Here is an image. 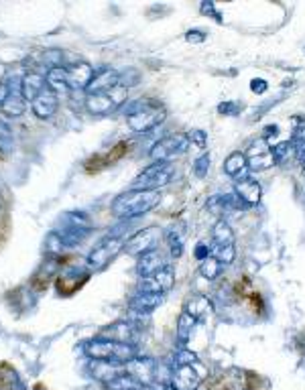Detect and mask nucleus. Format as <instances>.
Masks as SVG:
<instances>
[{"label":"nucleus","mask_w":305,"mask_h":390,"mask_svg":"<svg viewBox=\"0 0 305 390\" xmlns=\"http://www.w3.org/2000/svg\"><path fill=\"white\" fill-rule=\"evenodd\" d=\"M161 269H163V256H161V252L152 250V252H147V254L139 256L137 272H139L141 278H143V276H149V274H152V272H157V270Z\"/></svg>","instance_id":"obj_27"},{"label":"nucleus","mask_w":305,"mask_h":390,"mask_svg":"<svg viewBox=\"0 0 305 390\" xmlns=\"http://www.w3.org/2000/svg\"><path fill=\"white\" fill-rule=\"evenodd\" d=\"M60 269V256H47V258L41 263V267L35 270V274H33V287L39 289V291H41V289H47L49 281H51V278H58Z\"/></svg>","instance_id":"obj_16"},{"label":"nucleus","mask_w":305,"mask_h":390,"mask_svg":"<svg viewBox=\"0 0 305 390\" xmlns=\"http://www.w3.org/2000/svg\"><path fill=\"white\" fill-rule=\"evenodd\" d=\"M90 370L96 380H102L104 384H108V382H112L116 376H121L122 372H124V366H121V364H108V362L92 360Z\"/></svg>","instance_id":"obj_24"},{"label":"nucleus","mask_w":305,"mask_h":390,"mask_svg":"<svg viewBox=\"0 0 305 390\" xmlns=\"http://www.w3.org/2000/svg\"><path fill=\"white\" fill-rule=\"evenodd\" d=\"M0 206H2V193H0Z\"/></svg>","instance_id":"obj_47"},{"label":"nucleus","mask_w":305,"mask_h":390,"mask_svg":"<svg viewBox=\"0 0 305 390\" xmlns=\"http://www.w3.org/2000/svg\"><path fill=\"white\" fill-rule=\"evenodd\" d=\"M65 76H67V90H86L96 73L90 63L80 61L65 67Z\"/></svg>","instance_id":"obj_14"},{"label":"nucleus","mask_w":305,"mask_h":390,"mask_svg":"<svg viewBox=\"0 0 305 390\" xmlns=\"http://www.w3.org/2000/svg\"><path fill=\"white\" fill-rule=\"evenodd\" d=\"M25 110H27V100L23 98L21 88H17V90L12 91L8 96V100L0 106V114L6 116V118H19V116L25 114Z\"/></svg>","instance_id":"obj_23"},{"label":"nucleus","mask_w":305,"mask_h":390,"mask_svg":"<svg viewBox=\"0 0 305 390\" xmlns=\"http://www.w3.org/2000/svg\"><path fill=\"white\" fill-rule=\"evenodd\" d=\"M15 147V136H12V130H10V126L6 124L4 121H0V152L2 154H6V152H10Z\"/></svg>","instance_id":"obj_35"},{"label":"nucleus","mask_w":305,"mask_h":390,"mask_svg":"<svg viewBox=\"0 0 305 390\" xmlns=\"http://www.w3.org/2000/svg\"><path fill=\"white\" fill-rule=\"evenodd\" d=\"M106 390H143L145 387L141 384V382H137L130 374H126V372H122L121 376H116L112 382H108V384H104Z\"/></svg>","instance_id":"obj_33"},{"label":"nucleus","mask_w":305,"mask_h":390,"mask_svg":"<svg viewBox=\"0 0 305 390\" xmlns=\"http://www.w3.org/2000/svg\"><path fill=\"white\" fill-rule=\"evenodd\" d=\"M45 82H47V88H49V90H53L55 94H58V91L67 90L65 65H60V67H51V69H47V73H45Z\"/></svg>","instance_id":"obj_30"},{"label":"nucleus","mask_w":305,"mask_h":390,"mask_svg":"<svg viewBox=\"0 0 305 390\" xmlns=\"http://www.w3.org/2000/svg\"><path fill=\"white\" fill-rule=\"evenodd\" d=\"M195 364H198V354H193L191 350L182 348L175 354V366H195Z\"/></svg>","instance_id":"obj_39"},{"label":"nucleus","mask_w":305,"mask_h":390,"mask_svg":"<svg viewBox=\"0 0 305 390\" xmlns=\"http://www.w3.org/2000/svg\"><path fill=\"white\" fill-rule=\"evenodd\" d=\"M63 224H65V226H63L61 230H55V232L60 234L61 240H63V244H65L67 248L80 244V242L90 234V220H88V215L82 213V211H71V213H67L65 220H63Z\"/></svg>","instance_id":"obj_6"},{"label":"nucleus","mask_w":305,"mask_h":390,"mask_svg":"<svg viewBox=\"0 0 305 390\" xmlns=\"http://www.w3.org/2000/svg\"><path fill=\"white\" fill-rule=\"evenodd\" d=\"M248 167L246 163V154L241 152V150H234L232 154H228V159L224 161V173L230 175V177H236L241 175V171Z\"/></svg>","instance_id":"obj_31"},{"label":"nucleus","mask_w":305,"mask_h":390,"mask_svg":"<svg viewBox=\"0 0 305 390\" xmlns=\"http://www.w3.org/2000/svg\"><path fill=\"white\" fill-rule=\"evenodd\" d=\"M291 150H293V147H291V143H289V141H283V143L274 145L273 149H271V154H273L274 165H281V163H285V159H287V154H289Z\"/></svg>","instance_id":"obj_37"},{"label":"nucleus","mask_w":305,"mask_h":390,"mask_svg":"<svg viewBox=\"0 0 305 390\" xmlns=\"http://www.w3.org/2000/svg\"><path fill=\"white\" fill-rule=\"evenodd\" d=\"M187 139H189V145H195L198 149H206V145H208V136L204 130H191L187 134Z\"/></svg>","instance_id":"obj_40"},{"label":"nucleus","mask_w":305,"mask_h":390,"mask_svg":"<svg viewBox=\"0 0 305 390\" xmlns=\"http://www.w3.org/2000/svg\"><path fill=\"white\" fill-rule=\"evenodd\" d=\"M234 191L241 197V202L246 204V206H256L261 202V185L252 177H244V179L236 181Z\"/></svg>","instance_id":"obj_21"},{"label":"nucleus","mask_w":305,"mask_h":390,"mask_svg":"<svg viewBox=\"0 0 305 390\" xmlns=\"http://www.w3.org/2000/svg\"><path fill=\"white\" fill-rule=\"evenodd\" d=\"M161 240V232L159 228H145V230H139L137 234H132L128 240H126V254L130 256H143L147 252H152L157 248V242Z\"/></svg>","instance_id":"obj_9"},{"label":"nucleus","mask_w":305,"mask_h":390,"mask_svg":"<svg viewBox=\"0 0 305 390\" xmlns=\"http://www.w3.org/2000/svg\"><path fill=\"white\" fill-rule=\"evenodd\" d=\"M173 285H175V272L171 267H163L161 270L152 272L149 276H143L139 281V289L143 293H157V295L171 291Z\"/></svg>","instance_id":"obj_10"},{"label":"nucleus","mask_w":305,"mask_h":390,"mask_svg":"<svg viewBox=\"0 0 305 390\" xmlns=\"http://www.w3.org/2000/svg\"><path fill=\"white\" fill-rule=\"evenodd\" d=\"M220 272H222V263H220L216 256H210V258L202 260V265H200V274H202L206 281H216V278L220 276Z\"/></svg>","instance_id":"obj_34"},{"label":"nucleus","mask_w":305,"mask_h":390,"mask_svg":"<svg viewBox=\"0 0 305 390\" xmlns=\"http://www.w3.org/2000/svg\"><path fill=\"white\" fill-rule=\"evenodd\" d=\"M121 86V71L116 69H102L98 71L94 78H92L90 86L86 88L88 96L92 94H100V91H108L112 88H119Z\"/></svg>","instance_id":"obj_18"},{"label":"nucleus","mask_w":305,"mask_h":390,"mask_svg":"<svg viewBox=\"0 0 305 390\" xmlns=\"http://www.w3.org/2000/svg\"><path fill=\"white\" fill-rule=\"evenodd\" d=\"M165 240L169 244V250H171V254L175 256V258H180L183 254V238L182 234L177 232V230H167V234H165Z\"/></svg>","instance_id":"obj_36"},{"label":"nucleus","mask_w":305,"mask_h":390,"mask_svg":"<svg viewBox=\"0 0 305 390\" xmlns=\"http://www.w3.org/2000/svg\"><path fill=\"white\" fill-rule=\"evenodd\" d=\"M47 88V82H45V76L39 73V71H27L23 78H21V91H23V98L33 102L41 91Z\"/></svg>","instance_id":"obj_19"},{"label":"nucleus","mask_w":305,"mask_h":390,"mask_svg":"<svg viewBox=\"0 0 305 390\" xmlns=\"http://www.w3.org/2000/svg\"><path fill=\"white\" fill-rule=\"evenodd\" d=\"M126 102V88H112L108 91L92 94L86 98V108L94 116H106L114 110H119L122 104Z\"/></svg>","instance_id":"obj_5"},{"label":"nucleus","mask_w":305,"mask_h":390,"mask_svg":"<svg viewBox=\"0 0 305 390\" xmlns=\"http://www.w3.org/2000/svg\"><path fill=\"white\" fill-rule=\"evenodd\" d=\"M183 311H185L187 315H191V317L198 321V319H204L206 315L212 313L214 305L208 297H204V295H195V297H191V299L185 303V309H183Z\"/></svg>","instance_id":"obj_25"},{"label":"nucleus","mask_w":305,"mask_h":390,"mask_svg":"<svg viewBox=\"0 0 305 390\" xmlns=\"http://www.w3.org/2000/svg\"><path fill=\"white\" fill-rule=\"evenodd\" d=\"M163 303V295H157V293H137L132 299L128 301L130 309L139 315H149L152 313L159 305Z\"/></svg>","instance_id":"obj_22"},{"label":"nucleus","mask_w":305,"mask_h":390,"mask_svg":"<svg viewBox=\"0 0 305 390\" xmlns=\"http://www.w3.org/2000/svg\"><path fill=\"white\" fill-rule=\"evenodd\" d=\"M90 278V269H80V267H69L63 272L58 274L55 287L61 297H69L73 295L78 289H82V285Z\"/></svg>","instance_id":"obj_11"},{"label":"nucleus","mask_w":305,"mask_h":390,"mask_svg":"<svg viewBox=\"0 0 305 390\" xmlns=\"http://www.w3.org/2000/svg\"><path fill=\"white\" fill-rule=\"evenodd\" d=\"M185 39H187L189 43H204V41H206V33L200 29H191L185 33Z\"/></svg>","instance_id":"obj_43"},{"label":"nucleus","mask_w":305,"mask_h":390,"mask_svg":"<svg viewBox=\"0 0 305 390\" xmlns=\"http://www.w3.org/2000/svg\"><path fill=\"white\" fill-rule=\"evenodd\" d=\"M0 390H27L17 370L8 364H0Z\"/></svg>","instance_id":"obj_28"},{"label":"nucleus","mask_w":305,"mask_h":390,"mask_svg":"<svg viewBox=\"0 0 305 390\" xmlns=\"http://www.w3.org/2000/svg\"><path fill=\"white\" fill-rule=\"evenodd\" d=\"M212 242L216 244L214 248L234 246V232H232V228L228 226V222H224V220H218V222L214 224Z\"/></svg>","instance_id":"obj_29"},{"label":"nucleus","mask_w":305,"mask_h":390,"mask_svg":"<svg viewBox=\"0 0 305 390\" xmlns=\"http://www.w3.org/2000/svg\"><path fill=\"white\" fill-rule=\"evenodd\" d=\"M175 175V167L169 161H155L137 179L132 181V189L139 191H159L167 183H171Z\"/></svg>","instance_id":"obj_4"},{"label":"nucleus","mask_w":305,"mask_h":390,"mask_svg":"<svg viewBox=\"0 0 305 390\" xmlns=\"http://www.w3.org/2000/svg\"><path fill=\"white\" fill-rule=\"evenodd\" d=\"M84 352L92 360L121 364V366H124L126 362L134 360L139 356V348L134 344H122V342H114V339L100 337V335L90 339V342H86Z\"/></svg>","instance_id":"obj_1"},{"label":"nucleus","mask_w":305,"mask_h":390,"mask_svg":"<svg viewBox=\"0 0 305 390\" xmlns=\"http://www.w3.org/2000/svg\"><path fill=\"white\" fill-rule=\"evenodd\" d=\"M100 337H108L114 342H122V344H134L137 337V328L130 321H116L112 326H108V330L100 333ZM137 346V344H134Z\"/></svg>","instance_id":"obj_20"},{"label":"nucleus","mask_w":305,"mask_h":390,"mask_svg":"<svg viewBox=\"0 0 305 390\" xmlns=\"http://www.w3.org/2000/svg\"><path fill=\"white\" fill-rule=\"evenodd\" d=\"M246 163H248L250 171H265V169L273 167V154H271V149H269V145H267L265 139H259L250 147V152L246 154Z\"/></svg>","instance_id":"obj_15"},{"label":"nucleus","mask_w":305,"mask_h":390,"mask_svg":"<svg viewBox=\"0 0 305 390\" xmlns=\"http://www.w3.org/2000/svg\"><path fill=\"white\" fill-rule=\"evenodd\" d=\"M31 108H33V114H35L37 118L49 121V118L58 112V108H60V98H58L55 91L45 88V90L41 91V94L31 102Z\"/></svg>","instance_id":"obj_13"},{"label":"nucleus","mask_w":305,"mask_h":390,"mask_svg":"<svg viewBox=\"0 0 305 390\" xmlns=\"http://www.w3.org/2000/svg\"><path fill=\"white\" fill-rule=\"evenodd\" d=\"M210 254H212V248L206 242H200L198 248H195V258L198 260H206V258H210Z\"/></svg>","instance_id":"obj_44"},{"label":"nucleus","mask_w":305,"mask_h":390,"mask_svg":"<svg viewBox=\"0 0 305 390\" xmlns=\"http://www.w3.org/2000/svg\"><path fill=\"white\" fill-rule=\"evenodd\" d=\"M193 328H195V319L183 311L182 315H180V319H177V342L182 346H185L189 342V337L193 333Z\"/></svg>","instance_id":"obj_32"},{"label":"nucleus","mask_w":305,"mask_h":390,"mask_svg":"<svg viewBox=\"0 0 305 390\" xmlns=\"http://www.w3.org/2000/svg\"><path fill=\"white\" fill-rule=\"evenodd\" d=\"M210 163H212L210 154H202V157H198L195 163H193V173H195L198 177H206L208 171H210Z\"/></svg>","instance_id":"obj_38"},{"label":"nucleus","mask_w":305,"mask_h":390,"mask_svg":"<svg viewBox=\"0 0 305 390\" xmlns=\"http://www.w3.org/2000/svg\"><path fill=\"white\" fill-rule=\"evenodd\" d=\"M124 372L130 374L137 382H141L143 387H151L157 374V364L147 358V356H137L134 360L124 364Z\"/></svg>","instance_id":"obj_12"},{"label":"nucleus","mask_w":305,"mask_h":390,"mask_svg":"<svg viewBox=\"0 0 305 390\" xmlns=\"http://www.w3.org/2000/svg\"><path fill=\"white\" fill-rule=\"evenodd\" d=\"M277 134H279V126H277V124H273V126H267V128H265V141H267V139H271V136H277Z\"/></svg>","instance_id":"obj_46"},{"label":"nucleus","mask_w":305,"mask_h":390,"mask_svg":"<svg viewBox=\"0 0 305 390\" xmlns=\"http://www.w3.org/2000/svg\"><path fill=\"white\" fill-rule=\"evenodd\" d=\"M161 204V191H139V189H130L121 193L114 204L112 211L114 215L130 220V218H139L145 215L151 210H155Z\"/></svg>","instance_id":"obj_2"},{"label":"nucleus","mask_w":305,"mask_h":390,"mask_svg":"<svg viewBox=\"0 0 305 390\" xmlns=\"http://www.w3.org/2000/svg\"><path fill=\"white\" fill-rule=\"evenodd\" d=\"M124 248V240L119 236H106L104 240H100L90 254H88V269L102 270L106 269Z\"/></svg>","instance_id":"obj_7"},{"label":"nucleus","mask_w":305,"mask_h":390,"mask_svg":"<svg viewBox=\"0 0 305 390\" xmlns=\"http://www.w3.org/2000/svg\"><path fill=\"white\" fill-rule=\"evenodd\" d=\"M165 118V110L151 102H137L126 110V124L132 132L143 134L152 130L157 124H161Z\"/></svg>","instance_id":"obj_3"},{"label":"nucleus","mask_w":305,"mask_h":390,"mask_svg":"<svg viewBox=\"0 0 305 390\" xmlns=\"http://www.w3.org/2000/svg\"><path fill=\"white\" fill-rule=\"evenodd\" d=\"M200 382L202 376L193 366H175L171 374V384L175 387V390H198Z\"/></svg>","instance_id":"obj_17"},{"label":"nucleus","mask_w":305,"mask_h":390,"mask_svg":"<svg viewBox=\"0 0 305 390\" xmlns=\"http://www.w3.org/2000/svg\"><path fill=\"white\" fill-rule=\"evenodd\" d=\"M200 10H202V15L212 17L216 23H222V15L216 10V4H214V2H202V4H200Z\"/></svg>","instance_id":"obj_42"},{"label":"nucleus","mask_w":305,"mask_h":390,"mask_svg":"<svg viewBox=\"0 0 305 390\" xmlns=\"http://www.w3.org/2000/svg\"><path fill=\"white\" fill-rule=\"evenodd\" d=\"M291 147L295 152V159L305 169V121L295 118L293 122V134H291Z\"/></svg>","instance_id":"obj_26"},{"label":"nucleus","mask_w":305,"mask_h":390,"mask_svg":"<svg viewBox=\"0 0 305 390\" xmlns=\"http://www.w3.org/2000/svg\"><path fill=\"white\" fill-rule=\"evenodd\" d=\"M189 149V139L187 134H171L161 141H157L151 149L152 161H169L175 154H182Z\"/></svg>","instance_id":"obj_8"},{"label":"nucleus","mask_w":305,"mask_h":390,"mask_svg":"<svg viewBox=\"0 0 305 390\" xmlns=\"http://www.w3.org/2000/svg\"><path fill=\"white\" fill-rule=\"evenodd\" d=\"M241 110H243V106L236 104V102H222V104L218 106V112L224 114V116H236Z\"/></svg>","instance_id":"obj_41"},{"label":"nucleus","mask_w":305,"mask_h":390,"mask_svg":"<svg viewBox=\"0 0 305 390\" xmlns=\"http://www.w3.org/2000/svg\"><path fill=\"white\" fill-rule=\"evenodd\" d=\"M250 90L261 96V94H265V91L269 90V84H267L265 80H261V78H254V80L250 82Z\"/></svg>","instance_id":"obj_45"}]
</instances>
